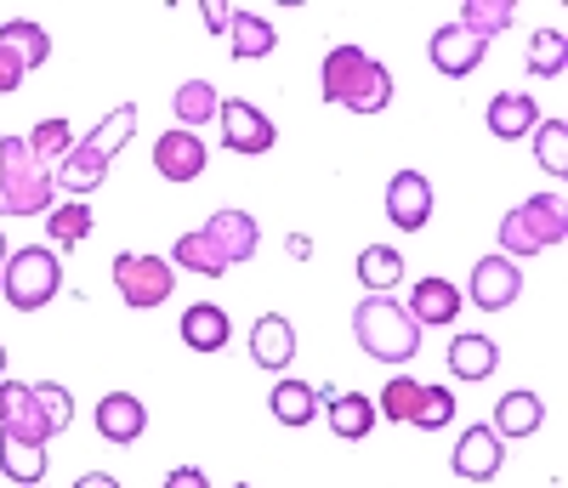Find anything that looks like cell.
Instances as JSON below:
<instances>
[{
	"label": "cell",
	"mask_w": 568,
	"mask_h": 488,
	"mask_svg": "<svg viewBox=\"0 0 568 488\" xmlns=\"http://www.w3.org/2000/svg\"><path fill=\"white\" fill-rule=\"evenodd\" d=\"M216 109H222V96H216V85H211V80H182V85H176V96H171V114H176V125H182V131H194V125L216 120Z\"/></svg>",
	"instance_id": "cell-25"
},
{
	"label": "cell",
	"mask_w": 568,
	"mask_h": 488,
	"mask_svg": "<svg viewBox=\"0 0 568 488\" xmlns=\"http://www.w3.org/2000/svg\"><path fill=\"white\" fill-rule=\"evenodd\" d=\"M74 488H120V482H114V477H109V471H85V477H80V482H74Z\"/></svg>",
	"instance_id": "cell-41"
},
{
	"label": "cell",
	"mask_w": 568,
	"mask_h": 488,
	"mask_svg": "<svg viewBox=\"0 0 568 488\" xmlns=\"http://www.w3.org/2000/svg\"><path fill=\"white\" fill-rule=\"evenodd\" d=\"M466 307V296L449 284V278H420L409 289V318L426 329V324H455V313Z\"/></svg>",
	"instance_id": "cell-17"
},
{
	"label": "cell",
	"mask_w": 568,
	"mask_h": 488,
	"mask_svg": "<svg viewBox=\"0 0 568 488\" xmlns=\"http://www.w3.org/2000/svg\"><path fill=\"white\" fill-rule=\"evenodd\" d=\"M562 58H568V34H562V29H540V34L529 40V74H535V80L562 74Z\"/></svg>",
	"instance_id": "cell-31"
},
{
	"label": "cell",
	"mask_w": 568,
	"mask_h": 488,
	"mask_svg": "<svg viewBox=\"0 0 568 488\" xmlns=\"http://www.w3.org/2000/svg\"><path fill=\"white\" fill-rule=\"evenodd\" d=\"M45 466H52V455H45V444H29V437H12V431H0V471H7L12 482L34 488V482H45Z\"/></svg>",
	"instance_id": "cell-20"
},
{
	"label": "cell",
	"mask_w": 568,
	"mask_h": 488,
	"mask_svg": "<svg viewBox=\"0 0 568 488\" xmlns=\"http://www.w3.org/2000/svg\"><path fill=\"white\" fill-rule=\"evenodd\" d=\"M0 369H7V347H0Z\"/></svg>",
	"instance_id": "cell-43"
},
{
	"label": "cell",
	"mask_w": 568,
	"mask_h": 488,
	"mask_svg": "<svg viewBox=\"0 0 568 488\" xmlns=\"http://www.w3.org/2000/svg\"><path fill=\"white\" fill-rule=\"evenodd\" d=\"M426 216H433V182L420 171H398L387 182V222L415 233V227H426Z\"/></svg>",
	"instance_id": "cell-13"
},
{
	"label": "cell",
	"mask_w": 568,
	"mask_h": 488,
	"mask_svg": "<svg viewBox=\"0 0 568 488\" xmlns=\"http://www.w3.org/2000/svg\"><path fill=\"white\" fill-rule=\"evenodd\" d=\"M205 29H211V34H227V29H233V12L222 7V0H205Z\"/></svg>",
	"instance_id": "cell-40"
},
{
	"label": "cell",
	"mask_w": 568,
	"mask_h": 488,
	"mask_svg": "<svg viewBox=\"0 0 568 488\" xmlns=\"http://www.w3.org/2000/svg\"><path fill=\"white\" fill-rule=\"evenodd\" d=\"M240 488H245V482H240Z\"/></svg>",
	"instance_id": "cell-44"
},
{
	"label": "cell",
	"mask_w": 568,
	"mask_h": 488,
	"mask_svg": "<svg viewBox=\"0 0 568 488\" xmlns=\"http://www.w3.org/2000/svg\"><path fill=\"white\" fill-rule=\"evenodd\" d=\"M535 125H540V109H535V96H524V91H500L495 103H489V131H495L500 142L529 136Z\"/></svg>",
	"instance_id": "cell-22"
},
{
	"label": "cell",
	"mask_w": 568,
	"mask_h": 488,
	"mask_svg": "<svg viewBox=\"0 0 568 488\" xmlns=\"http://www.w3.org/2000/svg\"><path fill=\"white\" fill-rule=\"evenodd\" d=\"M500 364V347L489 335H455L449 340V375L455 380H489Z\"/></svg>",
	"instance_id": "cell-21"
},
{
	"label": "cell",
	"mask_w": 568,
	"mask_h": 488,
	"mask_svg": "<svg viewBox=\"0 0 568 488\" xmlns=\"http://www.w3.org/2000/svg\"><path fill=\"white\" fill-rule=\"evenodd\" d=\"M171 284H176V273H171V262H160V256H136V251L114 256V289H120V302L136 307V313L165 307V302H171Z\"/></svg>",
	"instance_id": "cell-8"
},
{
	"label": "cell",
	"mask_w": 568,
	"mask_h": 488,
	"mask_svg": "<svg viewBox=\"0 0 568 488\" xmlns=\"http://www.w3.org/2000/svg\"><path fill=\"white\" fill-rule=\"evenodd\" d=\"M0 289H7V302L18 313H40L63 289V262L45 251V244H29V251H18L7 267H0Z\"/></svg>",
	"instance_id": "cell-7"
},
{
	"label": "cell",
	"mask_w": 568,
	"mask_h": 488,
	"mask_svg": "<svg viewBox=\"0 0 568 488\" xmlns=\"http://www.w3.org/2000/svg\"><path fill=\"white\" fill-rule=\"evenodd\" d=\"M358 278H364V289H375V296H387V289L404 278V256L393 251V244H369V251L358 256Z\"/></svg>",
	"instance_id": "cell-29"
},
{
	"label": "cell",
	"mask_w": 568,
	"mask_h": 488,
	"mask_svg": "<svg viewBox=\"0 0 568 488\" xmlns=\"http://www.w3.org/2000/svg\"><path fill=\"white\" fill-rule=\"evenodd\" d=\"M535 160H540L551 176H562V171H568V125H562V120L535 125Z\"/></svg>",
	"instance_id": "cell-34"
},
{
	"label": "cell",
	"mask_w": 568,
	"mask_h": 488,
	"mask_svg": "<svg viewBox=\"0 0 568 488\" xmlns=\"http://www.w3.org/2000/svg\"><path fill=\"white\" fill-rule=\"evenodd\" d=\"M227 340H233V318L216 302H194L182 313V347L187 353H222Z\"/></svg>",
	"instance_id": "cell-16"
},
{
	"label": "cell",
	"mask_w": 568,
	"mask_h": 488,
	"mask_svg": "<svg viewBox=\"0 0 568 488\" xmlns=\"http://www.w3.org/2000/svg\"><path fill=\"white\" fill-rule=\"evenodd\" d=\"M0 45L23 63V69H40L45 58H52V34H45L40 23H29V18H18V23H0Z\"/></svg>",
	"instance_id": "cell-26"
},
{
	"label": "cell",
	"mask_w": 568,
	"mask_h": 488,
	"mask_svg": "<svg viewBox=\"0 0 568 488\" xmlns=\"http://www.w3.org/2000/svg\"><path fill=\"white\" fill-rule=\"evenodd\" d=\"M216 120H222V142H227V154H267L273 149V120L256 109V103H245V96H227V103L216 109Z\"/></svg>",
	"instance_id": "cell-9"
},
{
	"label": "cell",
	"mask_w": 568,
	"mask_h": 488,
	"mask_svg": "<svg viewBox=\"0 0 568 488\" xmlns=\"http://www.w3.org/2000/svg\"><path fill=\"white\" fill-rule=\"evenodd\" d=\"M23 142H29V154H34L40 165H45V160H58V154L69 160V149H74V125H69V120H40Z\"/></svg>",
	"instance_id": "cell-32"
},
{
	"label": "cell",
	"mask_w": 568,
	"mask_h": 488,
	"mask_svg": "<svg viewBox=\"0 0 568 488\" xmlns=\"http://www.w3.org/2000/svg\"><path fill=\"white\" fill-rule=\"evenodd\" d=\"M227 45H233V58H240V63H256V58H273L278 34H273V23H267V18H256V12H233Z\"/></svg>",
	"instance_id": "cell-24"
},
{
	"label": "cell",
	"mask_w": 568,
	"mask_h": 488,
	"mask_svg": "<svg viewBox=\"0 0 568 488\" xmlns=\"http://www.w3.org/2000/svg\"><path fill=\"white\" fill-rule=\"evenodd\" d=\"M154 171L165 176V182H194L200 171H205V142L194 136V131H165L160 142H154Z\"/></svg>",
	"instance_id": "cell-15"
},
{
	"label": "cell",
	"mask_w": 568,
	"mask_h": 488,
	"mask_svg": "<svg viewBox=\"0 0 568 488\" xmlns=\"http://www.w3.org/2000/svg\"><path fill=\"white\" fill-rule=\"evenodd\" d=\"M318 96L353 109V114H382L393 103V74L375 63L364 45H336L318 69Z\"/></svg>",
	"instance_id": "cell-2"
},
{
	"label": "cell",
	"mask_w": 568,
	"mask_h": 488,
	"mask_svg": "<svg viewBox=\"0 0 568 488\" xmlns=\"http://www.w3.org/2000/svg\"><path fill=\"white\" fill-rule=\"evenodd\" d=\"M34 398H40V415H45V426H52V437L74 420V398L63 393L58 380H40V386H34Z\"/></svg>",
	"instance_id": "cell-36"
},
{
	"label": "cell",
	"mask_w": 568,
	"mask_h": 488,
	"mask_svg": "<svg viewBox=\"0 0 568 488\" xmlns=\"http://www.w3.org/2000/svg\"><path fill=\"white\" fill-rule=\"evenodd\" d=\"M415 398H420V386L415 380H387V393H382V404H375V415H387V420H409L415 415Z\"/></svg>",
	"instance_id": "cell-37"
},
{
	"label": "cell",
	"mask_w": 568,
	"mask_h": 488,
	"mask_svg": "<svg viewBox=\"0 0 568 488\" xmlns=\"http://www.w3.org/2000/svg\"><path fill=\"white\" fill-rule=\"evenodd\" d=\"M23 74H29V69L7 52V45H0V91H18V85H23Z\"/></svg>",
	"instance_id": "cell-38"
},
{
	"label": "cell",
	"mask_w": 568,
	"mask_h": 488,
	"mask_svg": "<svg viewBox=\"0 0 568 488\" xmlns=\"http://www.w3.org/2000/svg\"><path fill=\"white\" fill-rule=\"evenodd\" d=\"M449 420H455V393H449V386H420L409 426H420V431H438V426H449Z\"/></svg>",
	"instance_id": "cell-33"
},
{
	"label": "cell",
	"mask_w": 568,
	"mask_h": 488,
	"mask_svg": "<svg viewBox=\"0 0 568 488\" xmlns=\"http://www.w3.org/2000/svg\"><path fill=\"white\" fill-rule=\"evenodd\" d=\"M251 358H256L262 369H284V364H291V358H296V329H291V318L262 313L256 329H251Z\"/></svg>",
	"instance_id": "cell-19"
},
{
	"label": "cell",
	"mask_w": 568,
	"mask_h": 488,
	"mask_svg": "<svg viewBox=\"0 0 568 488\" xmlns=\"http://www.w3.org/2000/svg\"><path fill=\"white\" fill-rule=\"evenodd\" d=\"M256 244H262V233H256V222L245 211H216L200 233H182L171 244V262H182L187 273H200V278H222L227 267L251 262Z\"/></svg>",
	"instance_id": "cell-1"
},
{
	"label": "cell",
	"mask_w": 568,
	"mask_h": 488,
	"mask_svg": "<svg viewBox=\"0 0 568 488\" xmlns=\"http://www.w3.org/2000/svg\"><path fill=\"white\" fill-rule=\"evenodd\" d=\"M546 426V404L535 393H506L495 404V437H535Z\"/></svg>",
	"instance_id": "cell-23"
},
{
	"label": "cell",
	"mask_w": 568,
	"mask_h": 488,
	"mask_svg": "<svg viewBox=\"0 0 568 488\" xmlns=\"http://www.w3.org/2000/svg\"><path fill=\"white\" fill-rule=\"evenodd\" d=\"M267 404H273V420L278 426H307L318 415V393H313L307 380H278Z\"/></svg>",
	"instance_id": "cell-28"
},
{
	"label": "cell",
	"mask_w": 568,
	"mask_h": 488,
	"mask_svg": "<svg viewBox=\"0 0 568 488\" xmlns=\"http://www.w3.org/2000/svg\"><path fill=\"white\" fill-rule=\"evenodd\" d=\"M0 262H7V238H0Z\"/></svg>",
	"instance_id": "cell-42"
},
{
	"label": "cell",
	"mask_w": 568,
	"mask_h": 488,
	"mask_svg": "<svg viewBox=\"0 0 568 488\" xmlns=\"http://www.w3.org/2000/svg\"><path fill=\"white\" fill-rule=\"evenodd\" d=\"M136 131V103H120L98 131H91L85 142H74L69 149V160H63V171H58V182L69 187V193H91L103 176H109V160L120 154V142Z\"/></svg>",
	"instance_id": "cell-5"
},
{
	"label": "cell",
	"mask_w": 568,
	"mask_h": 488,
	"mask_svg": "<svg viewBox=\"0 0 568 488\" xmlns=\"http://www.w3.org/2000/svg\"><path fill=\"white\" fill-rule=\"evenodd\" d=\"M375 426V404L364 393H347V398H329V431L342 437V444H364Z\"/></svg>",
	"instance_id": "cell-27"
},
{
	"label": "cell",
	"mask_w": 568,
	"mask_h": 488,
	"mask_svg": "<svg viewBox=\"0 0 568 488\" xmlns=\"http://www.w3.org/2000/svg\"><path fill=\"white\" fill-rule=\"evenodd\" d=\"M466 296H471V307H478V313H500V307H511L517 296H524V273H517V262L511 256H484L478 267H471V289H466Z\"/></svg>",
	"instance_id": "cell-10"
},
{
	"label": "cell",
	"mask_w": 568,
	"mask_h": 488,
	"mask_svg": "<svg viewBox=\"0 0 568 488\" xmlns=\"http://www.w3.org/2000/svg\"><path fill=\"white\" fill-rule=\"evenodd\" d=\"M165 488H211V482H205V471H200V466H176V471L165 477Z\"/></svg>",
	"instance_id": "cell-39"
},
{
	"label": "cell",
	"mask_w": 568,
	"mask_h": 488,
	"mask_svg": "<svg viewBox=\"0 0 568 488\" xmlns=\"http://www.w3.org/2000/svg\"><path fill=\"white\" fill-rule=\"evenodd\" d=\"M484 52H489V40H478V34H466L460 23H444L438 34H433V45H426V58H433V69L438 74H471L484 63Z\"/></svg>",
	"instance_id": "cell-14"
},
{
	"label": "cell",
	"mask_w": 568,
	"mask_h": 488,
	"mask_svg": "<svg viewBox=\"0 0 568 488\" xmlns=\"http://www.w3.org/2000/svg\"><path fill=\"white\" fill-rule=\"evenodd\" d=\"M142 426H149V409H142V398L109 393V398L98 404V431H103V444H136Z\"/></svg>",
	"instance_id": "cell-18"
},
{
	"label": "cell",
	"mask_w": 568,
	"mask_h": 488,
	"mask_svg": "<svg viewBox=\"0 0 568 488\" xmlns=\"http://www.w3.org/2000/svg\"><path fill=\"white\" fill-rule=\"evenodd\" d=\"M91 227H98V216L85 205H52V216H45V233L58 244H80V238H91Z\"/></svg>",
	"instance_id": "cell-35"
},
{
	"label": "cell",
	"mask_w": 568,
	"mask_h": 488,
	"mask_svg": "<svg viewBox=\"0 0 568 488\" xmlns=\"http://www.w3.org/2000/svg\"><path fill=\"white\" fill-rule=\"evenodd\" d=\"M353 335H358V347L382 364H409L420 353V324L393 296H364L353 307Z\"/></svg>",
	"instance_id": "cell-3"
},
{
	"label": "cell",
	"mask_w": 568,
	"mask_h": 488,
	"mask_svg": "<svg viewBox=\"0 0 568 488\" xmlns=\"http://www.w3.org/2000/svg\"><path fill=\"white\" fill-rule=\"evenodd\" d=\"M511 0H460V29L466 34H478V40H489V34H500L506 23H511Z\"/></svg>",
	"instance_id": "cell-30"
},
{
	"label": "cell",
	"mask_w": 568,
	"mask_h": 488,
	"mask_svg": "<svg viewBox=\"0 0 568 488\" xmlns=\"http://www.w3.org/2000/svg\"><path fill=\"white\" fill-rule=\"evenodd\" d=\"M0 431L29 437V444H52V426H45V415H40L34 386H23V380H7V375H0Z\"/></svg>",
	"instance_id": "cell-11"
},
{
	"label": "cell",
	"mask_w": 568,
	"mask_h": 488,
	"mask_svg": "<svg viewBox=\"0 0 568 488\" xmlns=\"http://www.w3.org/2000/svg\"><path fill=\"white\" fill-rule=\"evenodd\" d=\"M58 176L45 171L23 136H0V211L12 216H52Z\"/></svg>",
	"instance_id": "cell-4"
},
{
	"label": "cell",
	"mask_w": 568,
	"mask_h": 488,
	"mask_svg": "<svg viewBox=\"0 0 568 488\" xmlns=\"http://www.w3.org/2000/svg\"><path fill=\"white\" fill-rule=\"evenodd\" d=\"M568 238V205L562 193H535L511 216H500V256H540L546 244Z\"/></svg>",
	"instance_id": "cell-6"
},
{
	"label": "cell",
	"mask_w": 568,
	"mask_h": 488,
	"mask_svg": "<svg viewBox=\"0 0 568 488\" xmlns=\"http://www.w3.org/2000/svg\"><path fill=\"white\" fill-rule=\"evenodd\" d=\"M500 460H506V444L495 437V426H466L449 466H455V477H466V482H489V477H500Z\"/></svg>",
	"instance_id": "cell-12"
}]
</instances>
